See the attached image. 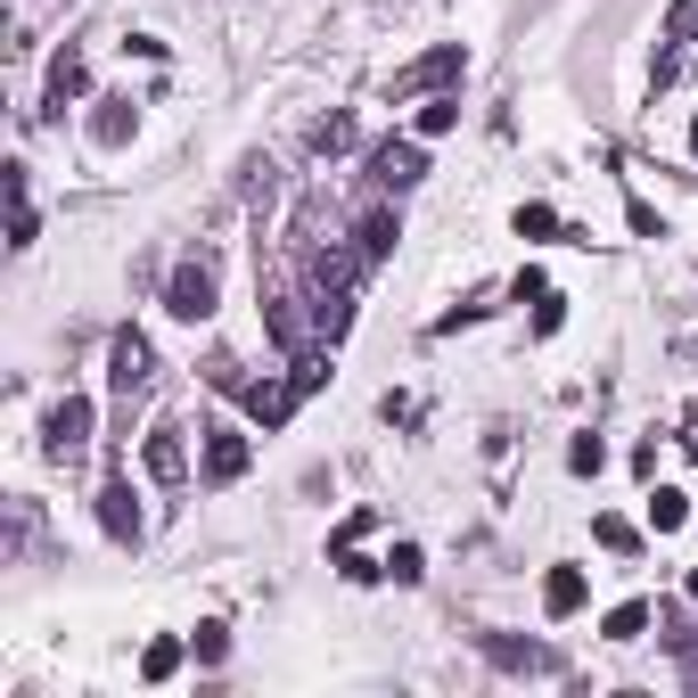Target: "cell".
Masks as SVG:
<instances>
[{"mask_svg":"<svg viewBox=\"0 0 698 698\" xmlns=\"http://www.w3.org/2000/svg\"><path fill=\"white\" fill-rule=\"evenodd\" d=\"M428 173V157H419V140H378L370 148V181L387 189V198H403V189Z\"/></svg>","mask_w":698,"mask_h":698,"instance_id":"5","label":"cell"},{"mask_svg":"<svg viewBox=\"0 0 698 698\" xmlns=\"http://www.w3.org/2000/svg\"><path fill=\"white\" fill-rule=\"evenodd\" d=\"M82 91H91V67H82V50L67 41V50L50 58V82H41V108H50V116H67Z\"/></svg>","mask_w":698,"mask_h":698,"instance_id":"8","label":"cell"},{"mask_svg":"<svg viewBox=\"0 0 698 698\" xmlns=\"http://www.w3.org/2000/svg\"><path fill=\"white\" fill-rule=\"evenodd\" d=\"M395 239H403V222L378 206V215H362V230H353V256H362V263H387V256H395Z\"/></svg>","mask_w":698,"mask_h":698,"instance_id":"14","label":"cell"},{"mask_svg":"<svg viewBox=\"0 0 698 698\" xmlns=\"http://www.w3.org/2000/svg\"><path fill=\"white\" fill-rule=\"evenodd\" d=\"M649 625H658V608H649V600H625V608H608V617H600L608 641H641Z\"/></svg>","mask_w":698,"mask_h":698,"instance_id":"15","label":"cell"},{"mask_svg":"<svg viewBox=\"0 0 698 698\" xmlns=\"http://www.w3.org/2000/svg\"><path fill=\"white\" fill-rule=\"evenodd\" d=\"M690 157H698V123H690Z\"/></svg>","mask_w":698,"mask_h":698,"instance_id":"31","label":"cell"},{"mask_svg":"<svg viewBox=\"0 0 698 698\" xmlns=\"http://www.w3.org/2000/svg\"><path fill=\"white\" fill-rule=\"evenodd\" d=\"M198 469H206V485H239L247 469H256V443H247L239 428H206V460Z\"/></svg>","mask_w":698,"mask_h":698,"instance_id":"6","label":"cell"},{"mask_svg":"<svg viewBox=\"0 0 698 698\" xmlns=\"http://www.w3.org/2000/svg\"><path fill=\"white\" fill-rule=\"evenodd\" d=\"M215 296H222L215 263L189 256V263H173V280H164V312H173V321H215Z\"/></svg>","mask_w":698,"mask_h":698,"instance_id":"2","label":"cell"},{"mask_svg":"<svg viewBox=\"0 0 698 698\" xmlns=\"http://www.w3.org/2000/svg\"><path fill=\"white\" fill-rule=\"evenodd\" d=\"M82 443H91V395L50 403V419H41V452L50 460H82Z\"/></svg>","mask_w":698,"mask_h":698,"instance_id":"3","label":"cell"},{"mask_svg":"<svg viewBox=\"0 0 698 698\" xmlns=\"http://www.w3.org/2000/svg\"><path fill=\"white\" fill-rule=\"evenodd\" d=\"M181 674V641H148L140 649V682H173Z\"/></svg>","mask_w":698,"mask_h":698,"instance_id":"17","label":"cell"},{"mask_svg":"<svg viewBox=\"0 0 698 698\" xmlns=\"http://www.w3.org/2000/svg\"><path fill=\"white\" fill-rule=\"evenodd\" d=\"M132 132H140V108H132V91H108V99H99V116H91V140H99V148H123Z\"/></svg>","mask_w":698,"mask_h":698,"instance_id":"12","label":"cell"},{"mask_svg":"<svg viewBox=\"0 0 698 698\" xmlns=\"http://www.w3.org/2000/svg\"><path fill=\"white\" fill-rule=\"evenodd\" d=\"M666 41H698V0H674L666 9Z\"/></svg>","mask_w":698,"mask_h":698,"instance_id":"24","label":"cell"},{"mask_svg":"<svg viewBox=\"0 0 698 698\" xmlns=\"http://www.w3.org/2000/svg\"><path fill=\"white\" fill-rule=\"evenodd\" d=\"M140 460H148V477H157V485H181V477H189V443H181L173 419H157V428H148Z\"/></svg>","mask_w":698,"mask_h":698,"instance_id":"10","label":"cell"},{"mask_svg":"<svg viewBox=\"0 0 698 698\" xmlns=\"http://www.w3.org/2000/svg\"><path fill=\"white\" fill-rule=\"evenodd\" d=\"M189 649H198V666H222L230 658V632L222 625H198V641H189Z\"/></svg>","mask_w":698,"mask_h":698,"instance_id":"23","label":"cell"},{"mask_svg":"<svg viewBox=\"0 0 698 698\" xmlns=\"http://www.w3.org/2000/svg\"><path fill=\"white\" fill-rule=\"evenodd\" d=\"M584 600H591L584 567H551V576H542V617H576Z\"/></svg>","mask_w":698,"mask_h":698,"instance_id":"13","label":"cell"},{"mask_svg":"<svg viewBox=\"0 0 698 698\" xmlns=\"http://www.w3.org/2000/svg\"><path fill=\"white\" fill-rule=\"evenodd\" d=\"M625 222H632V239H666V222H658V206H641V198H632V206H625Z\"/></svg>","mask_w":698,"mask_h":698,"instance_id":"27","label":"cell"},{"mask_svg":"<svg viewBox=\"0 0 698 698\" xmlns=\"http://www.w3.org/2000/svg\"><path fill=\"white\" fill-rule=\"evenodd\" d=\"M600 460H608L600 436H576V443H567V469H576V477H600Z\"/></svg>","mask_w":698,"mask_h":698,"instance_id":"21","label":"cell"},{"mask_svg":"<svg viewBox=\"0 0 698 698\" xmlns=\"http://www.w3.org/2000/svg\"><path fill=\"white\" fill-rule=\"evenodd\" d=\"M682 518H690V501L674 493V485H658V493H649V535H682Z\"/></svg>","mask_w":698,"mask_h":698,"instance_id":"16","label":"cell"},{"mask_svg":"<svg viewBox=\"0 0 698 698\" xmlns=\"http://www.w3.org/2000/svg\"><path fill=\"white\" fill-rule=\"evenodd\" d=\"M559 321H567V296H551V288H542V296H535V337H551Z\"/></svg>","mask_w":698,"mask_h":698,"instance_id":"25","label":"cell"},{"mask_svg":"<svg viewBox=\"0 0 698 698\" xmlns=\"http://www.w3.org/2000/svg\"><path fill=\"white\" fill-rule=\"evenodd\" d=\"M460 67H469V58H460V41H436L428 58H411V67L395 74V99H436L443 82H460Z\"/></svg>","mask_w":698,"mask_h":698,"instance_id":"4","label":"cell"},{"mask_svg":"<svg viewBox=\"0 0 698 698\" xmlns=\"http://www.w3.org/2000/svg\"><path fill=\"white\" fill-rule=\"evenodd\" d=\"M518 239H559V215H551V206H518Z\"/></svg>","mask_w":698,"mask_h":698,"instance_id":"20","label":"cell"},{"mask_svg":"<svg viewBox=\"0 0 698 698\" xmlns=\"http://www.w3.org/2000/svg\"><path fill=\"white\" fill-rule=\"evenodd\" d=\"M312 148H321V157H346L353 148V116H321L312 123Z\"/></svg>","mask_w":698,"mask_h":698,"instance_id":"19","label":"cell"},{"mask_svg":"<svg viewBox=\"0 0 698 698\" xmlns=\"http://www.w3.org/2000/svg\"><path fill=\"white\" fill-rule=\"evenodd\" d=\"M370 526H378V510H353L346 526H337V542H329V551H346V542H362V535H370Z\"/></svg>","mask_w":698,"mask_h":698,"instance_id":"29","label":"cell"},{"mask_svg":"<svg viewBox=\"0 0 698 698\" xmlns=\"http://www.w3.org/2000/svg\"><path fill=\"white\" fill-rule=\"evenodd\" d=\"M99 526H108L116 542H140V501H132V485H123V477L99 485Z\"/></svg>","mask_w":698,"mask_h":698,"instance_id":"11","label":"cell"},{"mask_svg":"<svg viewBox=\"0 0 698 698\" xmlns=\"http://www.w3.org/2000/svg\"><path fill=\"white\" fill-rule=\"evenodd\" d=\"M206 378H215V387H222V395H239V387H247V370H239V362H230V353H206Z\"/></svg>","mask_w":698,"mask_h":698,"instance_id":"26","label":"cell"},{"mask_svg":"<svg viewBox=\"0 0 698 698\" xmlns=\"http://www.w3.org/2000/svg\"><path fill=\"white\" fill-rule=\"evenodd\" d=\"M452 123H460V99H452V91H436L428 108H419V140H443Z\"/></svg>","mask_w":698,"mask_h":698,"instance_id":"18","label":"cell"},{"mask_svg":"<svg viewBox=\"0 0 698 698\" xmlns=\"http://www.w3.org/2000/svg\"><path fill=\"white\" fill-rule=\"evenodd\" d=\"M591 535H600V542H608V551H632V542H641V535H632V526H625V518H591Z\"/></svg>","mask_w":698,"mask_h":698,"instance_id":"28","label":"cell"},{"mask_svg":"<svg viewBox=\"0 0 698 698\" xmlns=\"http://www.w3.org/2000/svg\"><path fill=\"white\" fill-rule=\"evenodd\" d=\"M387 576H395V584H419V576H428V559H419V542H395V551H387Z\"/></svg>","mask_w":698,"mask_h":698,"instance_id":"22","label":"cell"},{"mask_svg":"<svg viewBox=\"0 0 698 698\" xmlns=\"http://www.w3.org/2000/svg\"><path fill=\"white\" fill-rule=\"evenodd\" d=\"M108 387H116V419L132 428V403L157 387V353H148L140 329H116V346H108Z\"/></svg>","mask_w":698,"mask_h":698,"instance_id":"1","label":"cell"},{"mask_svg":"<svg viewBox=\"0 0 698 698\" xmlns=\"http://www.w3.org/2000/svg\"><path fill=\"white\" fill-rule=\"evenodd\" d=\"M682 591H690V608H698V567H690V584H682Z\"/></svg>","mask_w":698,"mask_h":698,"instance_id":"30","label":"cell"},{"mask_svg":"<svg viewBox=\"0 0 698 698\" xmlns=\"http://www.w3.org/2000/svg\"><path fill=\"white\" fill-rule=\"evenodd\" d=\"M477 649L493 658L501 674H559V649H542V641H510V632H477Z\"/></svg>","mask_w":698,"mask_h":698,"instance_id":"7","label":"cell"},{"mask_svg":"<svg viewBox=\"0 0 698 698\" xmlns=\"http://www.w3.org/2000/svg\"><path fill=\"white\" fill-rule=\"evenodd\" d=\"M239 403H247V419H256V428H280V419L305 403V395H296V378H247Z\"/></svg>","mask_w":698,"mask_h":698,"instance_id":"9","label":"cell"}]
</instances>
